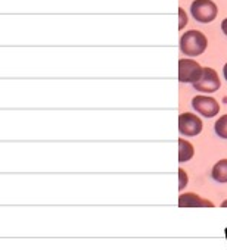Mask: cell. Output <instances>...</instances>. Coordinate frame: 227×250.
Instances as JSON below:
<instances>
[{
	"label": "cell",
	"instance_id": "6da1fadb",
	"mask_svg": "<svg viewBox=\"0 0 227 250\" xmlns=\"http://www.w3.org/2000/svg\"><path fill=\"white\" fill-rule=\"evenodd\" d=\"M206 46V37L198 30L186 31L180 37V52L186 56H199L205 52Z\"/></svg>",
	"mask_w": 227,
	"mask_h": 250
},
{
	"label": "cell",
	"instance_id": "7a4b0ae2",
	"mask_svg": "<svg viewBox=\"0 0 227 250\" xmlns=\"http://www.w3.org/2000/svg\"><path fill=\"white\" fill-rule=\"evenodd\" d=\"M202 119L192 113V112H184L180 113L179 116V133L186 137H195L202 133Z\"/></svg>",
	"mask_w": 227,
	"mask_h": 250
},
{
	"label": "cell",
	"instance_id": "3957f363",
	"mask_svg": "<svg viewBox=\"0 0 227 250\" xmlns=\"http://www.w3.org/2000/svg\"><path fill=\"white\" fill-rule=\"evenodd\" d=\"M190 12L196 21L208 24L215 20L218 11L212 0H195L190 6Z\"/></svg>",
	"mask_w": 227,
	"mask_h": 250
},
{
	"label": "cell",
	"instance_id": "277c9868",
	"mask_svg": "<svg viewBox=\"0 0 227 250\" xmlns=\"http://www.w3.org/2000/svg\"><path fill=\"white\" fill-rule=\"evenodd\" d=\"M202 66L193 59L179 61V81L184 84H195L202 75Z\"/></svg>",
	"mask_w": 227,
	"mask_h": 250
},
{
	"label": "cell",
	"instance_id": "5b68a950",
	"mask_svg": "<svg viewBox=\"0 0 227 250\" xmlns=\"http://www.w3.org/2000/svg\"><path fill=\"white\" fill-rule=\"evenodd\" d=\"M192 85L199 93H214L221 87V83H220L218 74L212 68H204L201 78Z\"/></svg>",
	"mask_w": 227,
	"mask_h": 250
},
{
	"label": "cell",
	"instance_id": "8992f818",
	"mask_svg": "<svg viewBox=\"0 0 227 250\" xmlns=\"http://www.w3.org/2000/svg\"><path fill=\"white\" fill-rule=\"evenodd\" d=\"M192 107L204 118H214L220 112L218 102L209 96H195L192 99Z\"/></svg>",
	"mask_w": 227,
	"mask_h": 250
},
{
	"label": "cell",
	"instance_id": "52a82bcc",
	"mask_svg": "<svg viewBox=\"0 0 227 250\" xmlns=\"http://www.w3.org/2000/svg\"><path fill=\"white\" fill-rule=\"evenodd\" d=\"M180 208H212L214 203L208 199H202L195 193H182L179 197Z\"/></svg>",
	"mask_w": 227,
	"mask_h": 250
},
{
	"label": "cell",
	"instance_id": "ba28073f",
	"mask_svg": "<svg viewBox=\"0 0 227 250\" xmlns=\"http://www.w3.org/2000/svg\"><path fill=\"white\" fill-rule=\"evenodd\" d=\"M195 155V149L192 146L190 142L184 140L183 137L179 139V162L184 164L187 161H190Z\"/></svg>",
	"mask_w": 227,
	"mask_h": 250
},
{
	"label": "cell",
	"instance_id": "9c48e42d",
	"mask_svg": "<svg viewBox=\"0 0 227 250\" xmlns=\"http://www.w3.org/2000/svg\"><path fill=\"white\" fill-rule=\"evenodd\" d=\"M211 177L215 183H227V159H221L212 167Z\"/></svg>",
	"mask_w": 227,
	"mask_h": 250
},
{
	"label": "cell",
	"instance_id": "30bf717a",
	"mask_svg": "<svg viewBox=\"0 0 227 250\" xmlns=\"http://www.w3.org/2000/svg\"><path fill=\"white\" fill-rule=\"evenodd\" d=\"M214 131L220 139L227 140V113L220 116L214 124Z\"/></svg>",
	"mask_w": 227,
	"mask_h": 250
},
{
	"label": "cell",
	"instance_id": "8fae6325",
	"mask_svg": "<svg viewBox=\"0 0 227 250\" xmlns=\"http://www.w3.org/2000/svg\"><path fill=\"white\" fill-rule=\"evenodd\" d=\"M187 174L184 172L183 168H179V190H184L187 186Z\"/></svg>",
	"mask_w": 227,
	"mask_h": 250
},
{
	"label": "cell",
	"instance_id": "7c38bea8",
	"mask_svg": "<svg viewBox=\"0 0 227 250\" xmlns=\"http://www.w3.org/2000/svg\"><path fill=\"white\" fill-rule=\"evenodd\" d=\"M179 15H180V24H179V28H180V30H183V28H184V25L187 24V17H186V14H184V9H183V8H180V9H179Z\"/></svg>",
	"mask_w": 227,
	"mask_h": 250
},
{
	"label": "cell",
	"instance_id": "4fadbf2b",
	"mask_svg": "<svg viewBox=\"0 0 227 250\" xmlns=\"http://www.w3.org/2000/svg\"><path fill=\"white\" fill-rule=\"evenodd\" d=\"M221 30H223V33L227 36V18L221 22Z\"/></svg>",
	"mask_w": 227,
	"mask_h": 250
},
{
	"label": "cell",
	"instance_id": "5bb4252c",
	"mask_svg": "<svg viewBox=\"0 0 227 250\" xmlns=\"http://www.w3.org/2000/svg\"><path fill=\"white\" fill-rule=\"evenodd\" d=\"M223 75H224V78L227 80V63H226L224 68H223Z\"/></svg>",
	"mask_w": 227,
	"mask_h": 250
},
{
	"label": "cell",
	"instance_id": "9a60e30c",
	"mask_svg": "<svg viewBox=\"0 0 227 250\" xmlns=\"http://www.w3.org/2000/svg\"><path fill=\"white\" fill-rule=\"evenodd\" d=\"M221 208H227V200H224V202L221 203Z\"/></svg>",
	"mask_w": 227,
	"mask_h": 250
}]
</instances>
